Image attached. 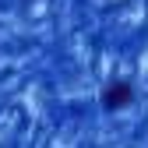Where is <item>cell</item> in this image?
<instances>
[{"label": "cell", "instance_id": "1", "mask_svg": "<svg viewBox=\"0 0 148 148\" xmlns=\"http://www.w3.org/2000/svg\"><path fill=\"white\" fill-rule=\"evenodd\" d=\"M134 85L131 81H123V78H116V81H109L106 88H102V106L109 109V113H116V109H127L134 102Z\"/></svg>", "mask_w": 148, "mask_h": 148}]
</instances>
